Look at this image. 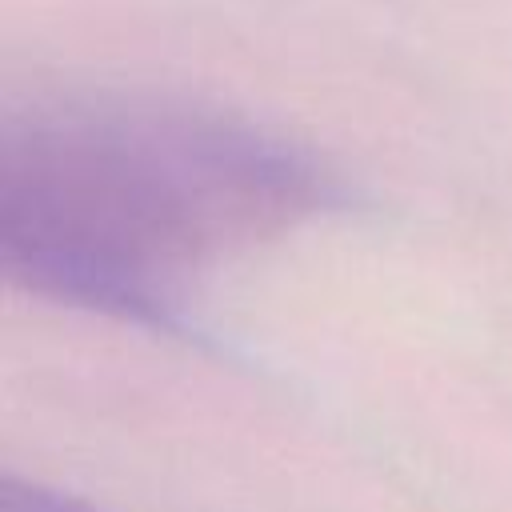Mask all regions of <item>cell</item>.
I'll use <instances>...</instances> for the list:
<instances>
[{
	"label": "cell",
	"mask_w": 512,
	"mask_h": 512,
	"mask_svg": "<svg viewBox=\"0 0 512 512\" xmlns=\"http://www.w3.org/2000/svg\"><path fill=\"white\" fill-rule=\"evenodd\" d=\"M340 204L316 156L196 100H56L12 112L0 136L4 276L164 336H188L192 272Z\"/></svg>",
	"instance_id": "1"
},
{
	"label": "cell",
	"mask_w": 512,
	"mask_h": 512,
	"mask_svg": "<svg viewBox=\"0 0 512 512\" xmlns=\"http://www.w3.org/2000/svg\"><path fill=\"white\" fill-rule=\"evenodd\" d=\"M0 512H104L80 496H68V492H56V488H44L36 480H20V476H4L0 484Z\"/></svg>",
	"instance_id": "2"
}]
</instances>
